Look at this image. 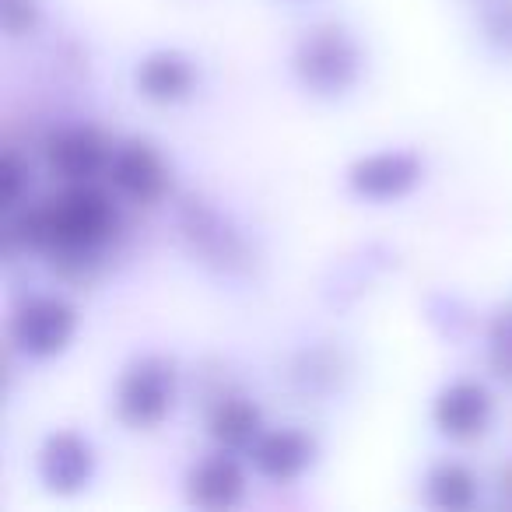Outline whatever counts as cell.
<instances>
[{
	"label": "cell",
	"mask_w": 512,
	"mask_h": 512,
	"mask_svg": "<svg viewBox=\"0 0 512 512\" xmlns=\"http://www.w3.org/2000/svg\"><path fill=\"white\" fill-rule=\"evenodd\" d=\"M120 232V207L102 183H64L53 197L22 204L8 218V249L46 253L64 278H88Z\"/></svg>",
	"instance_id": "obj_1"
},
{
	"label": "cell",
	"mask_w": 512,
	"mask_h": 512,
	"mask_svg": "<svg viewBox=\"0 0 512 512\" xmlns=\"http://www.w3.org/2000/svg\"><path fill=\"white\" fill-rule=\"evenodd\" d=\"M365 57L358 39L341 22H316L292 50V74L316 99H341L362 81Z\"/></svg>",
	"instance_id": "obj_2"
},
{
	"label": "cell",
	"mask_w": 512,
	"mask_h": 512,
	"mask_svg": "<svg viewBox=\"0 0 512 512\" xmlns=\"http://www.w3.org/2000/svg\"><path fill=\"white\" fill-rule=\"evenodd\" d=\"M179 400V365L169 355H141L120 372L113 393L116 418L134 432H155Z\"/></svg>",
	"instance_id": "obj_3"
},
{
	"label": "cell",
	"mask_w": 512,
	"mask_h": 512,
	"mask_svg": "<svg viewBox=\"0 0 512 512\" xmlns=\"http://www.w3.org/2000/svg\"><path fill=\"white\" fill-rule=\"evenodd\" d=\"M74 330H78V313L60 295H32L18 302L8 323L11 344L29 358L64 355L74 341Z\"/></svg>",
	"instance_id": "obj_4"
},
{
	"label": "cell",
	"mask_w": 512,
	"mask_h": 512,
	"mask_svg": "<svg viewBox=\"0 0 512 512\" xmlns=\"http://www.w3.org/2000/svg\"><path fill=\"white\" fill-rule=\"evenodd\" d=\"M106 179L123 200H130V204H137V207L162 204L172 190L169 162H165L155 144L141 141V137L116 144Z\"/></svg>",
	"instance_id": "obj_5"
},
{
	"label": "cell",
	"mask_w": 512,
	"mask_h": 512,
	"mask_svg": "<svg viewBox=\"0 0 512 512\" xmlns=\"http://www.w3.org/2000/svg\"><path fill=\"white\" fill-rule=\"evenodd\" d=\"M179 235H183L186 249L197 256L200 264L218 267V271H235V267L246 264V242H242V235L207 200L190 197L179 207Z\"/></svg>",
	"instance_id": "obj_6"
},
{
	"label": "cell",
	"mask_w": 512,
	"mask_h": 512,
	"mask_svg": "<svg viewBox=\"0 0 512 512\" xmlns=\"http://www.w3.org/2000/svg\"><path fill=\"white\" fill-rule=\"evenodd\" d=\"M113 148L109 137L99 127H60L46 137V169L60 179V183H99L109 172L113 162Z\"/></svg>",
	"instance_id": "obj_7"
},
{
	"label": "cell",
	"mask_w": 512,
	"mask_h": 512,
	"mask_svg": "<svg viewBox=\"0 0 512 512\" xmlns=\"http://www.w3.org/2000/svg\"><path fill=\"white\" fill-rule=\"evenodd\" d=\"M36 474L50 495H78L95 477V449L85 435L57 428L36 453Z\"/></svg>",
	"instance_id": "obj_8"
},
{
	"label": "cell",
	"mask_w": 512,
	"mask_h": 512,
	"mask_svg": "<svg viewBox=\"0 0 512 512\" xmlns=\"http://www.w3.org/2000/svg\"><path fill=\"white\" fill-rule=\"evenodd\" d=\"M425 176V162L414 151H376V155H362L351 162L348 169V190L362 200H400L414 190Z\"/></svg>",
	"instance_id": "obj_9"
},
{
	"label": "cell",
	"mask_w": 512,
	"mask_h": 512,
	"mask_svg": "<svg viewBox=\"0 0 512 512\" xmlns=\"http://www.w3.org/2000/svg\"><path fill=\"white\" fill-rule=\"evenodd\" d=\"M491 414H495V400H491L488 386L474 383V379H456V383L442 386L432 404L435 428L453 442L481 439L491 425Z\"/></svg>",
	"instance_id": "obj_10"
},
{
	"label": "cell",
	"mask_w": 512,
	"mask_h": 512,
	"mask_svg": "<svg viewBox=\"0 0 512 512\" xmlns=\"http://www.w3.org/2000/svg\"><path fill=\"white\" fill-rule=\"evenodd\" d=\"M260 477L274 484L299 481L316 460V439L302 428H264L260 439L246 449Z\"/></svg>",
	"instance_id": "obj_11"
},
{
	"label": "cell",
	"mask_w": 512,
	"mask_h": 512,
	"mask_svg": "<svg viewBox=\"0 0 512 512\" xmlns=\"http://www.w3.org/2000/svg\"><path fill=\"white\" fill-rule=\"evenodd\" d=\"M183 491L186 502L197 505V509H232L246 495V470L228 449H221V453H211L200 463H193L183 481Z\"/></svg>",
	"instance_id": "obj_12"
},
{
	"label": "cell",
	"mask_w": 512,
	"mask_h": 512,
	"mask_svg": "<svg viewBox=\"0 0 512 512\" xmlns=\"http://www.w3.org/2000/svg\"><path fill=\"white\" fill-rule=\"evenodd\" d=\"M134 88L155 106H179L197 92V64L179 50H155L134 67Z\"/></svg>",
	"instance_id": "obj_13"
},
{
	"label": "cell",
	"mask_w": 512,
	"mask_h": 512,
	"mask_svg": "<svg viewBox=\"0 0 512 512\" xmlns=\"http://www.w3.org/2000/svg\"><path fill=\"white\" fill-rule=\"evenodd\" d=\"M207 435L218 442L228 453H239V449H249L260 432H264V414L246 393H221L207 404Z\"/></svg>",
	"instance_id": "obj_14"
},
{
	"label": "cell",
	"mask_w": 512,
	"mask_h": 512,
	"mask_svg": "<svg viewBox=\"0 0 512 512\" xmlns=\"http://www.w3.org/2000/svg\"><path fill=\"white\" fill-rule=\"evenodd\" d=\"M425 495H428V505H435V509L467 512V509H474V502L481 498V481H477V474L467 463L442 460L428 470Z\"/></svg>",
	"instance_id": "obj_15"
},
{
	"label": "cell",
	"mask_w": 512,
	"mask_h": 512,
	"mask_svg": "<svg viewBox=\"0 0 512 512\" xmlns=\"http://www.w3.org/2000/svg\"><path fill=\"white\" fill-rule=\"evenodd\" d=\"M25 193H29V162L15 148H8L0 158V207L8 214L18 211L25 204Z\"/></svg>",
	"instance_id": "obj_16"
},
{
	"label": "cell",
	"mask_w": 512,
	"mask_h": 512,
	"mask_svg": "<svg viewBox=\"0 0 512 512\" xmlns=\"http://www.w3.org/2000/svg\"><path fill=\"white\" fill-rule=\"evenodd\" d=\"M481 32L498 53L512 57V0H488L484 4Z\"/></svg>",
	"instance_id": "obj_17"
},
{
	"label": "cell",
	"mask_w": 512,
	"mask_h": 512,
	"mask_svg": "<svg viewBox=\"0 0 512 512\" xmlns=\"http://www.w3.org/2000/svg\"><path fill=\"white\" fill-rule=\"evenodd\" d=\"M488 365L498 379L512 383V316H498L488 334Z\"/></svg>",
	"instance_id": "obj_18"
},
{
	"label": "cell",
	"mask_w": 512,
	"mask_h": 512,
	"mask_svg": "<svg viewBox=\"0 0 512 512\" xmlns=\"http://www.w3.org/2000/svg\"><path fill=\"white\" fill-rule=\"evenodd\" d=\"M39 0H0V22H4V32L11 39H22L29 32H36L39 25Z\"/></svg>",
	"instance_id": "obj_19"
}]
</instances>
